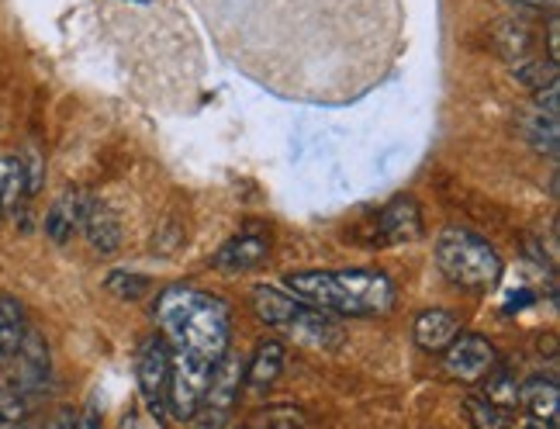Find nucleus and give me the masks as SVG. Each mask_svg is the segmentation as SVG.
Instances as JSON below:
<instances>
[{"label": "nucleus", "instance_id": "nucleus-29", "mask_svg": "<svg viewBox=\"0 0 560 429\" xmlns=\"http://www.w3.org/2000/svg\"><path fill=\"white\" fill-rule=\"evenodd\" d=\"M512 4H520V8H529V11H557V0H512Z\"/></svg>", "mask_w": 560, "mask_h": 429}, {"label": "nucleus", "instance_id": "nucleus-14", "mask_svg": "<svg viewBox=\"0 0 560 429\" xmlns=\"http://www.w3.org/2000/svg\"><path fill=\"white\" fill-rule=\"evenodd\" d=\"M557 398H560V389L553 378H529L520 384V405H526L533 422H540V426L557 429Z\"/></svg>", "mask_w": 560, "mask_h": 429}, {"label": "nucleus", "instance_id": "nucleus-17", "mask_svg": "<svg viewBox=\"0 0 560 429\" xmlns=\"http://www.w3.org/2000/svg\"><path fill=\"white\" fill-rule=\"evenodd\" d=\"M25 333H28L25 309H21L18 298H11L8 291H0V360L14 357V350L21 347Z\"/></svg>", "mask_w": 560, "mask_h": 429}, {"label": "nucleus", "instance_id": "nucleus-19", "mask_svg": "<svg viewBox=\"0 0 560 429\" xmlns=\"http://www.w3.org/2000/svg\"><path fill=\"white\" fill-rule=\"evenodd\" d=\"M523 136L533 142L536 153H547L550 160H557V115H547L540 107L523 118Z\"/></svg>", "mask_w": 560, "mask_h": 429}, {"label": "nucleus", "instance_id": "nucleus-1", "mask_svg": "<svg viewBox=\"0 0 560 429\" xmlns=\"http://www.w3.org/2000/svg\"><path fill=\"white\" fill-rule=\"evenodd\" d=\"M153 318H156L160 336L170 343L174 353L214 363V368L229 357L232 315L222 298H214L201 288L174 285L160 291L153 305Z\"/></svg>", "mask_w": 560, "mask_h": 429}, {"label": "nucleus", "instance_id": "nucleus-28", "mask_svg": "<svg viewBox=\"0 0 560 429\" xmlns=\"http://www.w3.org/2000/svg\"><path fill=\"white\" fill-rule=\"evenodd\" d=\"M46 429H77V413H73V409H59V413L46 422Z\"/></svg>", "mask_w": 560, "mask_h": 429}, {"label": "nucleus", "instance_id": "nucleus-23", "mask_svg": "<svg viewBox=\"0 0 560 429\" xmlns=\"http://www.w3.org/2000/svg\"><path fill=\"white\" fill-rule=\"evenodd\" d=\"M515 77H520L526 88L544 91V88H550V83H557V62H550V59H520Z\"/></svg>", "mask_w": 560, "mask_h": 429}, {"label": "nucleus", "instance_id": "nucleus-26", "mask_svg": "<svg viewBox=\"0 0 560 429\" xmlns=\"http://www.w3.org/2000/svg\"><path fill=\"white\" fill-rule=\"evenodd\" d=\"M547 59L550 62L560 59V18L557 14L547 18Z\"/></svg>", "mask_w": 560, "mask_h": 429}, {"label": "nucleus", "instance_id": "nucleus-24", "mask_svg": "<svg viewBox=\"0 0 560 429\" xmlns=\"http://www.w3.org/2000/svg\"><path fill=\"white\" fill-rule=\"evenodd\" d=\"M104 285H107V291H112V294L128 298V302H136V298H142V294L149 291V277H142V274H128V270H115Z\"/></svg>", "mask_w": 560, "mask_h": 429}, {"label": "nucleus", "instance_id": "nucleus-18", "mask_svg": "<svg viewBox=\"0 0 560 429\" xmlns=\"http://www.w3.org/2000/svg\"><path fill=\"white\" fill-rule=\"evenodd\" d=\"M28 195V174L25 160L18 156H0V215L14 211Z\"/></svg>", "mask_w": 560, "mask_h": 429}, {"label": "nucleus", "instance_id": "nucleus-10", "mask_svg": "<svg viewBox=\"0 0 560 429\" xmlns=\"http://www.w3.org/2000/svg\"><path fill=\"white\" fill-rule=\"evenodd\" d=\"M377 229L384 235V243H412L422 235V211H419V201L416 198H395L387 201L381 219H377Z\"/></svg>", "mask_w": 560, "mask_h": 429}, {"label": "nucleus", "instance_id": "nucleus-27", "mask_svg": "<svg viewBox=\"0 0 560 429\" xmlns=\"http://www.w3.org/2000/svg\"><path fill=\"white\" fill-rule=\"evenodd\" d=\"M225 416H229V413H222V409H208V405H205V409H201L198 416H194V419H198V429H222V426H225Z\"/></svg>", "mask_w": 560, "mask_h": 429}, {"label": "nucleus", "instance_id": "nucleus-16", "mask_svg": "<svg viewBox=\"0 0 560 429\" xmlns=\"http://www.w3.org/2000/svg\"><path fill=\"white\" fill-rule=\"evenodd\" d=\"M83 232H88V240L97 253H115L121 246V222H118V215L104 205L91 201L88 219H83Z\"/></svg>", "mask_w": 560, "mask_h": 429}, {"label": "nucleus", "instance_id": "nucleus-15", "mask_svg": "<svg viewBox=\"0 0 560 429\" xmlns=\"http://www.w3.org/2000/svg\"><path fill=\"white\" fill-rule=\"evenodd\" d=\"M240 384H243V368H240V360H235L232 353L214 368L211 374V384H208V398L205 405L208 409H222L229 413L232 409V402L240 398Z\"/></svg>", "mask_w": 560, "mask_h": 429}, {"label": "nucleus", "instance_id": "nucleus-20", "mask_svg": "<svg viewBox=\"0 0 560 429\" xmlns=\"http://www.w3.org/2000/svg\"><path fill=\"white\" fill-rule=\"evenodd\" d=\"M464 413H467L474 429H512V422H515V413L488 402L485 395H467L464 398Z\"/></svg>", "mask_w": 560, "mask_h": 429}, {"label": "nucleus", "instance_id": "nucleus-11", "mask_svg": "<svg viewBox=\"0 0 560 429\" xmlns=\"http://www.w3.org/2000/svg\"><path fill=\"white\" fill-rule=\"evenodd\" d=\"M88 208H91V198L80 195V190H67V195H59L46 215V235L52 243H70L73 235L83 229V219H88Z\"/></svg>", "mask_w": 560, "mask_h": 429}, {"label": "nucleus", "instance_id": "nucleus-12", "mask_svg": "<svg viewBox=\"0 0 560 429\" xmlns=\"http://www.w3.org/2000/svg\"><path fill=\"white\" fill-rule=\"evenodd\" d=\"M457 333H460V318L454 312H446V309L422 312L416 318V329H412L416 343H419L422 350H429V353H443L450 343L457 339Z\"/></svg>", "mask_w": 560, "mask_h": 429}, {"label": "nucleus", "instance_id": "nucleus-13", "mask_svg": "<svg viewBox=\"0 0 560 429\" xmlns=\"http://www.w3.org/2000/svg\"><path fill=\"white\" fill-rule=\"evenodd\" d=\"M284 371V343L280 339H264V343H256V350L246 363V389L253 392H267L270 384L277 381V374Z\"/></svg>", "mask_w": 560, "mask_h": 429}, {"label": "nucleus", "instance_id": "nucleus-7", "mask_svg": "<svg viewBox=\"0 0 560 429\" xmlns=\"http://www.w3.org/2000/svg\"><path fill=\"white\" fill-rule=\"evenodd\" d=\"M443 368L450 378H457L464 384H478L499 368V350L481 333H457V339L443 350Z\"/></svg>", "mask_w": 560, "mask_h": 429}, {"label": "nucleus", "instance_id": "nucleus-4", "mask_svg": "<svg viewBox=\"0 0 560 429\" xmlns=\"http://www.w3.org/2000/svg\"><path fill=\"white\" fill-rule=\"evenodd\" d=\"M436 267L464 291H491L502 281V256L488 240L467 229H446L436 240Z\"/></svg>", "mask_w": 560, "mask_h": 429}, {"label": "nucleus", "instance_id": "nucleus-21", "mask_svg": "<svg viewBox=\"0 0 560 429\" xmlns=\"http://www.w3.org/2000/svg\"><path fill=\"white\" fill-rule=\"evenodd\" d=\"M35 402H38L35 395L14 389L11 381H0V429L25 422L35 413Z\"/></svg>", "mask_w": 560, "mask_h": 429}, {"label": "nucleus", "instance_id": "nucleus-25", "mask_svg": "<svg viewBox=\"0 0 560 429\" xmlns=\"http://www.w3.org/2000/svg\"><path fill=\"white\" fill-rule=\"evenodd\" d=\"M264 429H308V426H305V419H301V413H294V409H277V413L267 416V426Z\"/></svg>", "mask_w": 560, "mask_h": 429}, {"label": "nucleus", "instance_id": "nucleus-6", "mask_svg": "<svg viewBox=\"0 0 560 429\" xmlns=\"http://www.w3.org/2000/svg\"><path fill=\"white\" fill-rule=\"evenodd\" d=\"M211 374H214V363L174 353V374H170L166 409L174 413L177 419H194V416H198L205 409Z\"/></svg>", "mask_w": 560, "mask_h": 429}, {"label": "nucleus", "instance_id": "nucleus-30", "mask_svg": "<svg viewBox=\"0 0 560 429\" xmlns=\"http://www.w3.org/2000/svg\"><path fill=\"white\" fill-rule=\"evenodd\" d=\"M128 4H153V0H128Z\"/></svg>", "mask_w": 560, "mask_h": 429}, {"label": "nucleus", "instance_id": "nucleus-8", "mask_svg": "<svg viewBox=\"0 0 560 429\" xmlns=\"http://www.w3.org/2000/svg\"><path fill=\"white\" fill-rule=\"evenodd\" d=\"M8 368V378L14 389L28 392V395H42L49 384V371H52V360H49V343L38 329H28L25 339H21V347L14 350V357L4 363Z\"/></svg>", "mask_w": 560, "mask_h": 429}, {"label": "nucleus", "instance_id": "nucleus-2", "mask_svg": "<svg viewBox=\"0 0 560 429\" xmlns=\"http://www.w3.org/2000/svg\"><path fill=\"white\" fill-rule=\"evenodd\" d=\"M284 288L312 309L342 318H371L395 309V281L384 270H294Z\"/></svg>", "mask_w": 560, "mask_h": 429}, {"label": "nucleus", "instance_id": "nucleus-5", "mask_svg": "<svg viewBox=\"0 0 560 429\" xmlns=\"http://www.w3.org/2000/svg\"><path fill=\"white\" fill-rule=\"evenodd\" d=\"M136 374H139V392L149 402V409L163 416L166 398H170V374H174V350H170V343L160 333L142 339L139 357H136Z\"/></svg>", "mask_w": 560, "mask_h": 429}, {"label": "nucleus", "instance_id": "nucleus-9", "mask_svg": "<svg viewBox=\"0 0 560 429\" xmlns=\"http://www.w3.org/2000/svg\"><path fill=\"white\" fill-rule=\"evenodd\" d=\"M270 256V235L267 232H240L214 253V270L222 274H246L260 267Z\"/></svg>", "mask_w": 560, "mask_h": 429}, {"label": "nucleus", "instance_id": "nucleus-22", "mask_svg": "<svg viewBox=\"0 0 560 429\" xmlns=\"http://www.w3.org/2000/svg\"><path fill=\"white\" fill-rule=\"evenodd\" d=\"M488 402L502 405V409L515 413L520 409V381H515V374H509L505 368H494L488 374V392H485Z\"/></svg>", "mask_w": 560, "mask_h": 429}, {"label": "nucleus", "instance_id": "nucleus-3", "mask_svg": "<svg viewBox=\"0 0 560 429\" xmlns=\"http://www.w3.org/2000/svg\"><path fill=\"white\" fill-rule=\"evenodd\" d=\"M253 312L256 318L264 322L267 329L280 333L284 339H294L298 347H336L342 339L336 318L312 309L308 302H301L291 291L284 288H273V285H256L253 294Z\"/></svg>", "mask_w": 560, "mask_h": 429}]
</instances>
